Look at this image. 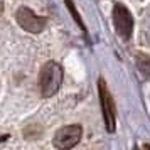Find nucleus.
<instances>
[{"label": "nucleus", "instance_id": "4", "mask_svg": "<svg viewBox=\"0 0 150 150\" xmlns=\"http://www.w3.org/2000/svg\"><path fill=\"white\" fill-rule=\"evenodd\" d=\"M113 24H115L118 35L123 39H128L133 32V17L128 8L122 4H116L113 8Z\"/></svg>", "mask_w": 150, "mask_h": 150}, {"label": "nucleus", "instance_id": "1", "mask_svg": "<svg viewBox=\"0 0 150 150\" xmlns=\"http://www.w3.org/2000/svg\"><path fill=\"white\" fill-rule=\"evenodd\" d=\"M62 83V68L54 61L46 62L39 74V84H41V93L44 98H51L57 93Z\"/></svg>", "mask_w": 150, "mask_h": 150}, {"label": "nucleus", "instance_id": "6", "mask_svg": "<svg viewBox=\"0 0 150 150\" xmlns=\"http://www.w3.org/2000/svg\"><path fill=\"white\" fill-rule=\"evenodd\" d=\"M135 61H137V68L142 73V76L150 79V56L145 54V52H137Z\"/></svg>", "mask_w": 150, "mask_h": 150}, {"label": "nucleus", "instance_id": "2", "mask_svg": "<svg viewBox=\"0 0 150 150\" xmlns=\"http://www.w3.org/2000/svg\"><path fill=\"white\" fill-rule=\"evenodd\" d=\"M81 135H83L81 125H68V127H62L56 132L52 143H54L56 149L59 150H69L74 145H78V142L81 140Z\"/></svg>", "mask_w": 150, "mask_h": 150}, {"label": "nucleus", "instance_id": "7", "mask_svg": "<svg viewBox=\"0 0 150 150\" xmlns=\"http://www.w3.org/2000/svg\"><path fill=\"white\" fill-rule=\"evenodd\" d=\"M66 5H68V8H69V12H71V15H73V19H74L76 22H78V25L86 32V27H84V24H83V21H81V17H79V14H78V10H76V7H74V4H73V0H66Z\"/></svg>", "mask_w": 150, "mask_h": 150}, {"label": "nucleus", "instance_id": "5", "mask_svg": "<svg viewBox=\"0 0 150 150\" xmlns=\"http://www.w3.org/2000/svg\"><path fill=\"white\" fill-rule=\"evenodd\" d=\"M98 89H100V100H101V110H103V118L108 132H115V105L113 98L110 95L105 79L98 81Z\"/></svg>", "mask_w": 150, "mask_h": 150}, {"label": "nucleus", "instance_id": "10", "mask_svg": "<svg viewBox=\"0 0 150 150\" xmlns=\"http://www.w3.org/2000/svg\"><path fill=\"white\" fill-rule=\"evenodd\" d=\"M2 10H4V5H2V0H0V14H2Z\"/></svg>", "mask_w": 150, "mask_h": 150}, {"label": "nucleus", "instance_id": "8", "mask_svg": "<svg viewBox=\"0 0 150 150\" xmlns=\"http://www.w3.org/2000/svg\"><path fill=\"white\" fill-rule=\"evenodd\" d=\"M143 37H145L150 44V14H147L145 22H143Z\"/></svg>", "mask_w": 150, "mask_h": 150}, {"label": "nucleus", "instance_id": "9", "mask_svg": "<svg viewBox=\"0 0 150 150\" xmlns=\"http://www.w3.org/2000/svg\"><path fill=\"white\" fill-rule=\"evenodd\" d=\"M143 150H150V145H149V143H145V145H143Z\"/></svg>", "mask_w": 150, "mask_h": 150}, {"label": "nucleus", "instance_id": "3", "mask_svg": "<svg viewBox=\"0 0 150 150\" xmlns=\"http://www.w3.org/2000/svg\"><path fill=\"white\" fill-rule=\"evenodd\" d=\"M15 19H17V24L21 25L24 30L27 32H32V34H37V32H42L44 27H46V17H41V15L34 14L29 7H21L15 14Z\"/></svg>", "mask_w": 150, "mask_h": 150}, {"label": "nucleus", "instance_id": "11", "mask_svg": "<svg viewBox=\"0 0 150 150\" xmlns=\"http://www.w3.org/2000/svg\"><path fill=\"white\" fill-rule=\"evenodd\" d=\"M133 150H138V149H137V147H135V149H133Z\"/></svg>", "mask_w": 150, "mask_h": 150}]
</instances>
